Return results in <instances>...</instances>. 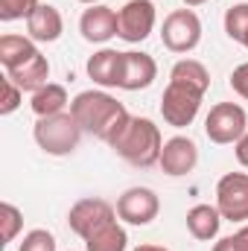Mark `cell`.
<instances>
[{"label": "cell", "mask_w": 248, "mask_h": 251, "mask_svg": "<svg viewBox=\"0 0 248 251\" xmlns=\"http://www.w3.org/2000/svg\"><path fill=\"white\" fill-rule=\"evenodd\" d=\"M111 219H117V207H111L105 199H79L67 213L70 231L79 234L82 240H88L97 228H102Z\"/></svg>", "instance_id": "obj_9"}, {"label": "cell", "mask_w": 248, "mask_h": 251, "mask_svg": "<svg viewBox=\"0 0 248 251\" xmlns=\"http://www.w3.org/2000/svg\"><path fill=\"white\" fill-rule=\"evenodd\" d=\"M125 246H128V234L117 219L105 222L85 240V251H125Z\"/></svg>", "instance_id": "obj_19"}, {"label": "cell", "mask_w": 248, "mask_h": 251, "mask_svg": "<svg viewBox=\"0 0 248 251\" xmlns=\"http://www.w3.org/2000/svg\"><path fill=\"white\" fill-rule=\"evenodd\" d=\"M248 131V114L243 105L237 102H216L204 120V134L210 137V143H237Z\"/></svg>", "instance_id": "obj_5"}, {"label": "cell", "mask_w": 248, "mask_h": 251, "mask_svg": "<svg viewBox=\"0 0 248 251\" xmlns=\"http://www.w3.org/2000/svg\"><path fill=\"white\" fill-rule=\"evenodd\" d=\"M161 210V201L155 196V190L149 187H128L117 199V219H123L128 225H149Z\"/></svg>", "instance_id": "obj_10"}, {"label": "cell", "mask_w": 248, "mask_h": 251, "mask_svg": "<svg viewBox=\"0 0 248 251\" xmlns=\"http://www.w3.org/2000/svg\"><path fill=\"white\" fill-rule=\"evenodd\" d=\"M184 6H201V3H207V0H181Z\"/></svg>", "instance_id": "obj_32"}, {"label": "cell", "mask_w": 248, "mask_h": 251, "mask_svg": "<svg viewBox=\"0 0 248 251\" xmlns=\"http://www.w3.org/2000/svg\"><path fill=\"white\" fill-rule=\"evenodd\" d=\"M231 237H234V243H237L243 251H248V225H243V228H240L237 234H231Z\"/></svg>", "instance_id": "obj_30"}, {"label": "cell", "mask_w": 248, "mask_h": 251, "mask_svg": "<svg viewBox=\"0 0 248 251\" xmlns=\"http://www.w3.org/2000/svg\"><path fill=\"white\" fill-rule=\"evenodd\" d=\"M234 152H237V161H240V164L248 170V131L240 137V140H237V143H234Z\"/></svg>", "instance_id": "obj_28"}, {"label": "cell", "mask_w": 248, "mask_h": 251, "mask_svg": "<svg viewBox=\"0 0 248 251\" xmlns=\"http://www.w3.org/2000/svg\"><path fill=\"white\" fill-rule=\"evenodd\" d=\"M0 225H3V243H12L18 237V231L24 228V213L12 201H3L0 204Z\"/></svg>", "instance_id": "obj_23"}, {"label": "cell", "mask_w": 248, "mask_h": 251, "mask_svg": "<svg viewBox=\"0 0 248 251\" xmlns=\"http://www.w3.org/2000/svg\"><path fill=\"white\" fill-rule=\"evenodd\" d=\"M134 251H170V249H164V246H149V243H146V246H137Z\"/></svg>", "instance_id": "obj_31"}, {"label": "cell", "mask_w": 248, "mask_h": 251, "mask_svg": "<svg viewBox=\"0 0 248 251\" xmlns=\"http://www.w3.org/2000/svg\"><path fill=\"white\" fill-rule=\"evenodd\" d=\"M158 164H161V170H164L167 176H173V178L187 176V173H193L196 164H198V146H196L190 137H184V134H175V137H170V140L164 143Z\"/></svg>", "instance_id": "obj_11"}, {"label": "cell", "mask_w": 248, "mask_h": 251, "mask_svg": "<svg viewBox=\"0 0 248 251\" xmlns=\"http://www.w3.org/2000/svg\"><path fill=\"white\" fill-rule=\"evenodd\" d=\"M231 88H234V94H240L243 100H248V62H243L240 67H234V73H231Z\"/></svg>", "instance_id": "obj_27"}, {"label": "cell", "mask_w": 248, "mask_h": 251, "mask_svg": "<svg viewBox=\"0 0 248 251\" xmlns=\"http://www.w3.org/2000/svg\"><path fill=\"white\" fill-rule=\"evenodd\" d=\"M35 143L47 152V155H70L76 152L79 140H82V126L73 120V114H53V117H38V123L32 128Z\"/></svg>", "instance_id": "obj_3"}, {"label": "cell", "mask_w": 248, "mask_h": 251, "mask_svg": "<svg viewBox=\"0 0 248 251\" xmlns=\"http://www.w3.org/2000/svg\"><path fill=\"white\" fill-rule=\"evenodd\" d=\"M88 76L102 85V88H120V73H123V53L117 50H99L85 64Z\"/></svg>", "instance_id": "obj_15"}, {"label": "cell", "mask_w": 248, "mask_h": 251, "mask_svg": "<svg viewBox=\"0 0 248 251\" xmlns=\"http://www.w3.org/2000/svg\"><path fill=\"white\" fill-rule=\"evenodd\" d=\"M67 88L56 85V82H47L41 91L32 94V111L35 117H53V114H62L67 108Z\"/></svg>", "instance_id": "obj_20"}, {"label": "cell", "mask_w": 248, "mask_h": 251, "mask_svg": "<svg viewBox=\"0 0 248 251\" xmlns=\"http://www.w3.org/2000/svg\"><path fill=\"white\" fill-rule=\"evenodd\" d=\"M216 207L222 219L246 222L248 219V173H225L216 184Z\"/></svg>", "instance_id": "obj_7"}, {"label": "cell", "mask_w": 248, "mask_h": 251, "mask_svg": "<svg viewBox=\"0 0 248 251\" xmlns=\"http://www.w3.org/2000/svg\"><path fill=\"white\" fill-rule=\"evenodd\" d=\"M123 161L134 167H152L161 161V149H164V137L161 128L146 120V117H125V123L117 128V134L108 143Z\"/></svg>", "instance_id": "obj_2"}, {"label": "cell", "mask_w": 248, "mask_h": 251, "mask_svg": "<svg viewBox=\"0 0 248 251\" xmlns=\"http://www.w3.org/2000/svg\"><path fill=\"white\" fill-rule=\"evenodd\" d=\"M219 225H222V213L219 207L213 204H196L187 210V231L201 240V243H210L219 237Z\"/></svg>", "instance_id": "obj_17"}, {"label": "cell", "mask_w": 248, "mask_h": 251, "mask_svg": "<svg viewBox=\"0 0 248 251\" xmlns=\"http://www.w3.org/2000/svg\"><path fill=\"white\" fill-rule=\"evenodd\" d=\"M26 32L32 41H59L64 32V21H62V12L50 3H41L29 18H26Z\"/></svg>", "instance_id": "obj_14"}, {"label": "cell", "mask_w": 248, "mask_h": 251, "mask_svg": "<svg viewBox=\"0 0 248 251\" xmlns=\"http://www.w3.org/2000/svg\"><path fill=\"white\" fill-rule=\"evenodd\" d=\"M70 114L82 126V131H88V134H94V137H99L105 143H111V137L117 134V128L128 117L123 102H117L105 91H82V94H76V100L70 102Z\"/></svg>", "instance_id": "obj_1"}, {"label": "cell", "mask_w": 248, "mask_h": 251, "mask_svg": "<svg viewBox=\"0 0 248 251\" xmlns=\"http://www.w3.org/2000/svg\"><path fill=\"white\" fill-rule=\"evenodd\" d=\"M170 79L184 82V85H193V88H198V91H204V94H207V88H210V73H207V67L201 62H196V59H181V62H175L173 70H170Z\"/></svg>", "instance_id": "obj_21"}, {"label": "cell", "mask_w": 248, "mask_h": 251, "mask_svg": "<svg viewBox=\"0 0 248 251\" xmlns=\"http://www.w3.org/2000/svg\"><path fill=\"white\" fill-rule=\"evenodd\" d=\"M41 3L38 0H0V21H21L29 18Z\"/></svg>", "instance_id": "obj_24"}, {"label": "cell", "mask_w": 248, "mask_h": 251, "mask_svg": "<svg viewBox=\"0 0 248 251\" xmlns=\"http://www.w3.org/2000/svg\"><path fill=\"white\" fill-rule=\"evenodd\" d=\"M158 79V64L149 53H123V73L120 88L123 91H143Z\"/></svg>", "instance_id": "obj_13"}, {"label": "cell", "mask_w": 248, "mask_h": 251, "mask_svg": "<svg viewBox=\"0 0 248 251\" xmlns=\"http://www.w3.org/2000/svg\"><path fill=\"white\" fill-rule=\"evenodd\" d=\"M155 29V3L152 0H128L117 12V35L128 44H140Z\"/></svg>", "instance_id": "obj_8"}, {"label": "cell", "mask_w": 248, "mask_h": 251, "mask_svg": "<svg viewBox=\"0 0 248 251\" xmlns=\"http://www.w3.org/2000/svg\"><path fill=\"white\" fill-rule=\"evenodd\" d=\"M246 50H248V38H246Z\"/></svg>", "instance_id": "obj_34"}, {"label": "cell", "mask_w": 248, "mask_h": 251, "mask_svg": "<svg viewBox=\"0 0 248 251\" xmlns=\"http://www.w3.org/2000/svg\"><path fill=\"white\" fill-rule=\"evenodd\" d=\"M6 79H12L21 91H41L44 85H47V79H50V64L47 59L41 56V53H35L32 59H26L24 64H18V67H12V70H6Z\"/></svg>", "instance_id": "obj_16"}, {"label": "cell", "mask_w": 248, "mask_h": 251, "mask_svg": "<svg viewBox=\"0 0 248 251\" xmlns=\"http://www.w3.org/2000/svg\"><path fill=\"white\" fill-rule=\"evenodd\" d=\"M79 3H88V6H97V3H102V0H79Z\"/></svg>", "instance_id": "obj_33"}, {"label": "cell", "mask_w": 248, "mask_h": 251, "mask_svg": "<svg viewBox=\"0 0 248 251\" xmlns=\"http://www.w3.org/2000/svg\"><path fill=\"white\" fill-rule=\"evenodd\" d=\"M18 251H56V237L44 228H35L24 237V243L18 246Z\"/></svg>", "instance_id": "obj_25"}, {"label": "cell", "mask_w": 248, "mask_h": 251, "mask_svg": "<svg viewBox=\"0 0 248 251\" xmlns=\"http://www.w3.org/2000/svg\"><path fill=\"white\" fill-rule=\"evenodd\" d=\"M21 97H24V91L12 82V79H3V100H0V114L6 117V114H12V111H18V105H21Z\"/></svg>", "instance_id": "obj_26"}, {"label": "cell", "mask_w": 248, "mask_h": 251, "mask_svg": "<svg viewBox=\"0 0 248 251\" xmlns=\"http://www.w3.org/2000/svg\"><path fill=\"white\" fill-rule=\"evenodd\" d=\"M79 32H82V38L91 41V44H105V41H111V38L117 35V12H114L111 6H102V3L85 9L82 18H79Z\"/></svg>", "instance_id": "obj_12"}, {"label": "cell", "mask_w": 248, "mask_h": 251, "mask_svg": "<svg viewBox=\"0 0 248 251\" xmlns=\"http://www.w3.org/2000/svg\"><path fill=\"white\" fill-rule=\"evenodd\" d=\"M225 32H228L231 41L246 44V38H248V3H234L225 12Z\"/></svg>", "instance_id": "obj_22"}, {"label": "cell", "mask_w": 248, "mask_h": 251, "mask_svg": "<svg viewBox=\"0 0 248 251\" xmlns=\"http://www.w3.org/2000/svg\"><path fill=\"white\" fill-rule=\"evenodd\" d=\"M213 251H243V249L234 243V237H225V240H219V243L213 246Z\"/></svg>", "instance_id": "obj_29"}, {"label": "cell", "mask_w": 248, "mask_h": 251, "mask_svg": "<svg viewBox=\"0 0 248 251\" xmlns=\"http://www.w3.org/2000/svg\"><path fill=\"white\" fill-rule=\"evenodd\" d=\"M161 41L170 53H190L201 41V21L193 9H175L164 18Z\"/></svg>", "instance_id": "obj_6"}, {"label": "cell", "mask_w": 248, "mask_h": 251, "mask_svg": "<svg viewBox=\"0 0 248 251\" xmlns=\"http://www.w3.org/2000/svg\"><path fill=\"white\" fill-rule=\"evenodd\" d=\"M201 100H204V91L170 79V85H167V91L161 97V114H164V120L170 126L184 128V126H190L196 120V114L201 108Z\"/></svg>", "instance_id": "obj_4"}, {"label": "cell", "mask_w": 248, "mask_h": 251, "mask_svg": "<svg viewBox=\"0 0 248 251\" xmlns=\"http://www.w3.org/2000/svg\"><path fill=\"white\" fill-rule=\"evenodd\" d=\"M35 53H38V47H35V41L29 35H12L9 32V35L0 38V64L6 70L24 64L26 59H32Z\"/></svg>", "instance_id": "obj_18"}]
</instances>
